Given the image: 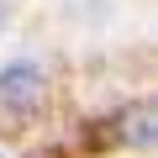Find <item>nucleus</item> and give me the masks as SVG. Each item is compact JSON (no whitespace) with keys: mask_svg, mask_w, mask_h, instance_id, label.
<instances>
[{"mask_svg":"<svg viewBox=\"0 0 158 158\" xmlns=\"http://www.w3.org/2000/svg\"><path fill=\"white\" fill-rule=\"evenodd\" d=\"M42 100H48V79L32 58H16L0 69V106L11 116H32V111H42Z\"/></svg>","mask_w":158,"mask_h":158,"instance_id":"1","label":"nucleus"},{"mask_svg":"<svg viewBox=\"0 0 158 158\" xmlns=\"http://www.w3.org/2000/svg\"><path fill=\"white\" fill-rule=\"evenodd\" d=\"M148 121H153V111H148V106H137V111H127V137H132V142H153V132H148Z\"/></svg>","mask_w":158,"mask_h":158,"instance_id":"2","label":"nucleus"},{"mask_svg":"<svg viewBox=\"0 0 158 158\" xmlns=\"http://www.w3.org/2000/svg\"><path fill=\"white\" fill-rule=\"evenodd\" d=\"M0 27H6V0H0Z\"/></svg>","mask_w":158,"mask_h":158,"instance_id":"3","label":"nucleus"}]
</instances>
